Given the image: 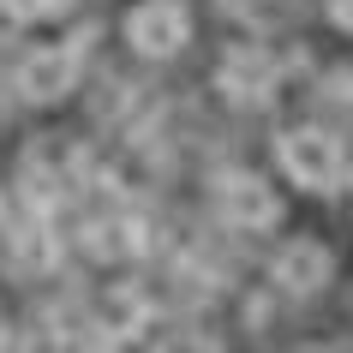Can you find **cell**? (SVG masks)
Masks as SVG:
<instances>
[{
	"instance_id": "1",
	"label": "cell",
	"mask_w": 353,
	"mask_h": 353,
	"mask_svg": "<svg viewBox=\"0 0 353 353\" xmlns=\"http://www.w3.org/2000/svg\"><path fill=\"white\" fill-rule=\"evenodd\" d=\"M276 156H281V168L294 174V186H305V192H330L335 180H341V144H335L330 132H317V126L281 132Z\"/></svg>"
},
{
	"instance_id": "2",
	"label": "cell",
	"mask_w": 353,
	"mask_h": 353,
	"mask_svg": "<svg viewBox=\"0 0 353 353\" xmlns=\"http://www.w3.org/2000/svg\"><path fill=\"white\" fill-rule=\"evenodd\" d=\"M126 37H132V48L150 54V60L186 48V6H174V0H144V6H132Z\"/></svg>"
},
{
	"instance_id": "3",
	"label": "cell",
	"mask_w": 353,
	"mask_h": 353,
	"mask_svg": "<svg viewBox=\"0 0 353 353\" xmlns=\"http://www.w3.org/2000/svg\"><path fill=\"white\" fill-rule=\"evenodd\" d=\"M216 210H222V222L263 234V228L276 222V192L263 186L258 174H222L216 180Z\"/></svg>"
},
{
	"instance_id": "4",
	"label": "cell",
	"mask_w": 353,
	"mask_h": 353,
	"mask_svg": "<svg viewBox=\"0 0 353 353\" xmlns=\"http://www.w3.org/2000/svg\"><path fill=\"white\" fill-rule=\"evenodd\" d=\"M66 84H72V54L66 48H42L19 66V90L30 102H54V96H66Z\"/></svg>"
},
{
	"instance_id": "5",
	"label": "cell",
	"mask_w": 353,
	"mask_h": 353,
	"mask_svg": "<svg viewBox=\"0 0 353 353\" xmlns=\"http://www.w3.org/2000/svg\"><path fill=\"white\" fill-rule=\"evenodd\" d=\"M270 78H276V66L258 54V48H245V54H234L222 66V84L228 96H245V102H258V96H270Z\"/></svg>"
},
{
	"instance_id": "6",
	"label": "cell",
	"mask_w": 353,
	"mask_h": 353,
	"mask_svg": "<svg viewBox=\"0 0 353 353\" xmlns=\"http://www.w3.org/2000/svg\"><path fill=\"white\" fill-rule=\"evenodd\" d=\"M323 276H330V252H323V245L299 240V245H288V252H281V281H288V288H299V294H305V288H317Z\"/></svg>"
},
{
	"instance_id": "7",
	"label": "cell",
	"mask_w": 353,
	"mask_h": 353,
	"mask_svg": "<svg viewBox=\"0 0 353 353\" xmlns=\"http://www.w3.org/2000/svg\"><path fill=\"white\" fill-rule=\"evenodd\" d=\"M0 6H6L12 19H42V12H54L60 0H0Z\"/></svg>"
}]
</instances>
